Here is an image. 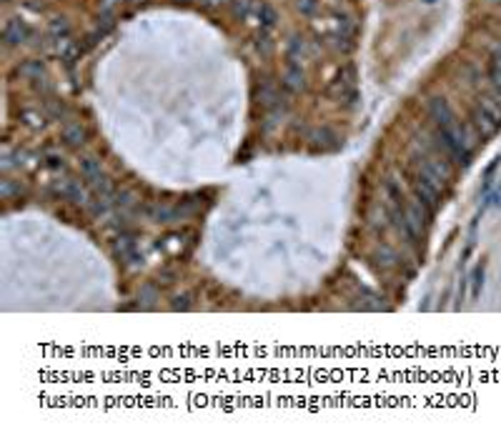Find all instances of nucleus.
<instances>
[{
	"instance_id": "obj_1",
	"label": "nucleus",
	"mask_w": 501,
	"mask_h": 438,
	"mask_svg": "<svg viewBox=\"0 0 501 438\" xmlns=\"http://www.w3.org/2000/svg\"><path fill=\"white\" fill-rule=\"evenodd\" d=\"M354 36H356V23L351 21L349 16H341L334 21V31H331V41L339 50H349L354 46Z\"/></svg>"
},
{
	"instance_id": "obj_2",
	"label": "nucleus",
	"mask_w": 501,
	"mask_h": 438,
	"mask_svg": "<svg viewBox=\"0 0 501 438\" xmlns=\"http://www.w3.org/2000/svg\"><path fill=\"white\" fill-rule=\"evenodd\" d=\"M329 90L339 100H354L356 98V73H354V68L339 70V75L331 80V88Z\"/></svg>"
},
{
	"instance_id": "obj_3",
	"label": "nucleus",
	"mask_w": 501,
	"mask_h": 438,
	"mask_svg": "<svg viewBox=\"0 0 501 438\" xmlns=\"http://www.w3.org/2000/svg\"><path fill=\"white\" fill-rule=\"evenodd\" d=\"M28 38H31V28H28L26 21H21V18L6 21V26H3V43L8 48L23 46V43H28Z\"/></svg>"
},
{
	"instance_id": "obj_4",
	"label": "nucleus",
	"mask_w": 501,
	"mask_h": 438,
	"mask_svg": "<svg viewBox=\"0 0 501 438\" xmlns=\"http://www.w3.org/2000/svg\"><path fill=\"white\" fill-rule=\"evenodd\" d=\"M411 188H413V198H416L423 208H428L431 213H436L438 205H441V193H438L436 188H431L428 183L418 181L416 176H413V181H411Z\"/></svg>"
},
{
	"instance_id": "obj_5",
	"label": "nucleus",
	"mask_w": 501,
	"mask_h": 438,
	"mask_svg": "<svg viewBox=\"0 0 501 438\" xmlns=\"http://www.w3.org/2000/svg\"><path fill=\"white\" fill-rule=\"evenodd\" d=\"M426 108H428V115H431V120H433L436 128H444V125H449L451 120H456L454 110L449 108V103H446L444 98H431Z\"/></svg>"
},
{
	"instance_id": "obj_6",
	"label": "nucleus",
	"mask_w": 501,
	"mask_h": 438,
	"mask_svg": "<svg viewBox=\"0 0 501 438\" xmlns=\"http://www.w3.org/2000/svg\"><path fill=\"white\" fill-rule=\"evenodd\" d=\"M281 85L291 93L306 88V73H303L301 63H286V70L281 75Z\"/></svg>"
},
{
	"instance_id": "obj_7",
	"label": "nucleus",
	"mask_w": 501,
	"mask_h": 438,
	"mask_svg": "<svg viewBox=\"0 0 501 438\" xmlns=\"http://www.w3.org/2000/svg\"><path fill=\"white\" fill-rule=\"evenodd\" d=\"M60 138H63V143L68 148H80L85 141H88V133H85V128L80 123H65L63 125V131H60Z\"/></svg>"
},
{
	"instance_id": "obj_8",
	"label": "nucleus",
	"mask_w": 501,
	"mask_h": 438,
	"mask_svg": "<svg viewBox=\"0 0 501 438\" xmlns=\"http://www.w3.org/2000/svg\"><path fill=\"white\" fill-rule=\"evenodd\" d=\"M18 73L23 75L26 80H31L36 88H41V83H46V68H43L41 60H28L23 63V65H18Z\"/></svg>"
},
{
	"instance_id": "obj_9",
	"label": "nucleus",
	"mask_w": 501,
	"mask_h": 438,
	"mask_svg": "<svg viewBox=\"0 0 501 438\" xmlns=\"http://www.w3.org/2000/svg\"><path fill=\"white\" fill-rule=\"evenodd\" d=\"M115 256H118L120 261L125 263V266H133V263L138 261V245H136V240L120 235L118 243H115Z\"/></svg>"
},
{
	"instance_id": "obj_10",
	"label": "nucleus",
	"mask_w": 501,
	"mask_h": 438,
	"mask_svg": "<svg viewBox=\"0 0 501 438\" xmlns=\"http://www.w3.org/2000/svg\"><path fill=\"white\" fill-rule=\"evenodd\" d=\"M479 108H481V110H486V113H489L491 118L496 120V123H501V93H499V90L491 88L489 93L481 95Z\"/></svg>"
},
{
	"instance_id": "obj_11",
	"label": "nucleus",
	"mask_w": 501,
	"mask_h": 438,
	"mask_svg": "<svg viewBox=\"0 0 501 438\" xmlns=\"http://www.w3.org/2000/svg\"><path fill=\"white\" fill-rule=\"evenodd\" d=\"M474 125H476V131H479L481 136H491V133H496V128H499L501 123H496V120L491 118L486 110L476 108L474 110Z\"/></svg>"
},
{
	"instance_id": "obj_12",
	"label": "nucleus",
	"mask_w": 501,
	"mask_h": 438,
	"mask_svg": "<svg viewBox=\"0 0 501 438\" xmlns=\"http://www.w3.org/2000/svg\"><path fill=\"white\" fill-rule=\"evenodd\" d=\"M311 143L316 148H321V151H334V148L339 146V138H336V133H331L329 128H321V131H316L311 136Z\"/></svg>"
},
{
	"instance_id": "obj_13",
	"label": "nucleus",
	"mask_w": 501,
	"mask_h": 438,
	"mask_svg": "<svg viewBox=\"0 0 501 438\" xmlns=\"http://www.w3.org/2000/svg\"><path fill=\"white\" fill-rule=\"evenodd\" d=\"M228 6H231V13H233L236 18L246 21V18H250L253 13H256L258 3L256 0H228Z\"/></svg>"
},
{
	"instance_id": "obj_14",
	"label": "nucleus",
	"mask_w": 501,
	"mask_h": 438,
	"mask_svg": "<svg viewBox=\"0 0 501 438\" xmlns=\"http://www.w3.org/2000/svg\"><path fill=\"white\" fill-rule=\"evenodd\" d=\"M256 18H258V23H261V28H273V26H276V11H273L268 3H258Z\"/></svg>"
},
{
	"instance_id": "obj_15",
	"label": "nucleus",
	"mask_w": 501,
	"mask_h": 438,
	"mask_svg": "<svg viewBox=\"0 0 501 438\" xmlns=\"http://www.w3.org/2000/svg\"><path fill=\"white\" fill-rule=\"evenodd\" d=\"M303 55H306V43L298 41V38H293L291 43H288V53H286V60L288 63H301Z\"/></svg>"
},
{
	"instance_id": "obj_16",
	"label": "nucleus",
	"mask_w": 501,
	"mask_h": 438,
	"mask_svg": "<svg viewBox=\"0 0 501 438\" xmlns=\"http://www.w3.org/2000/svg\"><path fill=\"white\" fill-rule=\"evenodd\" d=\"M376 258H379V266H381V268H396V266H401V263H399L401 258H399V253L394 248H381Z\"/></svg>"
},
{
	"instance_id": "obj_17",
	"label": "nucleus",
	"mask_w": 501,
	"mask_h": 438,
	"mask_svg": "<svg viewBox=\"0 0 501 438\" xmlns=\"http://www.w3.org/2000/svg\"><path fill=\"white\" fill-rule=\"evenodd\" d=\"M489 78H491V88H496V90L501 93V58H499V55L491 58Z\"/></svg>"
},
{
	"instance_id": "obj_18",
	"label": "nucleus",
	"mask_w": 501,
	"mask_h": 438,
	"mask_svg": "<svg viewBox=\"0 0 501 438\" xmlns=\"http://www.w3.org/2000/svg\"><path fill=\"white\" fill-rule=\"evenodd\" d=\"M51 36L53 38L68 36V23H65V18H56V21H51Z\"/></svg>"
},
{
	"instance_id": "obj_19",
	"label": "nucleus",
	"mask_w": 501,
	"mask_h": 438,
	"mask_svg": "<svg viewBox=\"0 0 501 438\" xmlns=\"http://www.w3.org/2000/svg\"><path fill=\"white\" fill-rule=\"evenodd\" d=\"M23 120H26L28 125H31V128H41V125H46V115H36V113H31V110H26V113H23Z\"/></svg>"
},
{
	"instance_id": "obj_20",
	"label": "nucleus",
	"mask_w": 501,
	"mask_h": 438,
	"mask_svg": "<svg viewBox=\"0 0 501 438\" xmlns=\"http://www.w3.org/2000/svg\"><path fill=\"white\" fill-rule=\"evenodd\" d=\"M479 286H484V268H476L471 276V296H479Z\"/></svg>"
},
{
	"instance_id": "obj_21",
	"label": "nucleus",
	"mask_w": 501,
	"mask_h": 438,
	"mask_svg": "<svg viewBox=\"0 0 501 438\" xmlns=\"http://www.w3.org/2000/svg\"><path fill=\"white\" fill-rule=\"evenodd\" d=\"M316 6H319V0H298V11H301V13L316 11Z\"/></svg>"
},
{
	"instance_id": "obj_22",
	"label": "nucleus",
	"mask_w": 501,
	"mask_h": 438,
	"mask_svg": "<svg viewBox=\"0 0 501 438\" xmlns=\"http://www.w3.org/2000/svg\"><path fill=\"white\" fill-rule=\"evenodd\" d=\"M194 3H196V6L209 8V11H211V8H218L221 3H223V0H194Z\"/></svg>"
},
{
	"instance_id": "obj_23",
	"label": "nucleus",
	"mask_w": 501,
	"mask_h": 438,
	"mask_svg": "<svg viewBox=\"0 0 501 438\" xmlns=\"http://www.w3.org/2000/svg\"><path fill=\"white\" fill-rule=\"evenodd\" d=\"M494 55H499V58H501V43H499V46L494 48Z\"/></svg>"
},
{
	"instance_id": "obj_24",
	"label": "nucleus",
	"mask_w": 501,
	"mask_h": 438,
	"mask_svg": "<svg viewBox=\"0 0 501 438\" xmlns=\"http://www.w3.org/2000/svg\"><path fill=\"white\" fill-rule=\"evenodd\" d=\"M133 3H146V0H133Z\"/></svg>"
},
{
	"instance_id": "obj_25",
	"label": "nucleus",
	"mask_w": 501,
	"mask_h": 438,
	"mask_svg": "<svg viewBox=\"0 0 501 438\" xmlns=\"http://www.w3.org/2000/svg\"><path fill=\"white\" fill-rule=\"evenodd\" d=\"M6 3H8V0H6Z\"/></svg>"
}]
</instances>
